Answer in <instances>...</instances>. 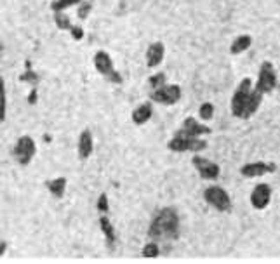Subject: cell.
Listing matches in <instances>:
<instances>
[{
	"label": "cell",
	"mask_w": 280,
	"mask_h": 264,
	"mask_svg": "<svg viewBox=\"0 0 280 264\" xmlns=\"http://www.w3.org/2000/svg\"><path fill=\"white\" fill-rule=\"evenodd\" d=\"M54 23H56V26H58L59 30H63V32H70L71 26H73V25H71L70 16H68L65 11L54 12Z\"/></svg>",
	"instance_id": "cell-20"
},
{
	"label": "cell",
	"mask_w": 280,
	"mask_h": 264,
	"mask_svg": "<svg viewBox=\"0 0 280 264\" xmlns=\"http://www.w3.org/2000/svg\"><path fill=\"white\" fill-rule=\"evenodd\" d=\"M166 84H167V75L164 73V71H157V73L151 75V77L148 78V85H150L151 91L162 87V85H166Z\"/></svg>",
	"instance_id": "cell-25"
},
{
	"label": "cell",
	"mask_w": 280,
	"mask_h": 264,
	"mask_svg": "<svg viewBox=\"0 0 280 264\" xmlns=\"http://www.w3.org/2000/svg\"><path fill=\"white\" fill-rule=\"evenodd\" d=\"M35 153H37V144H35L34 137L21 136L14 144L12 150V157L19 165H30V162L34 160Z\"/></svg>",
	"instance_id": "cell-7"
},
{
	"label": "cell",
	"mask_w": 280,
	"mask_h": 264,
	"mask_svg": "<svg viewBox=\"0 0 280 264\" xmlns=\"http://www.w3.org/2000/svg\"><path fill=\"white\" fill-rule=\"evenodd\" d=\"M67 177H56V179H51L47 183V190L54 198H63L65 191H67Z\"/></svg>",
	"instance_id": "cell-19"
},
{
	"label": "cell",
	"mask_w": 280,
	"mask_h": 264,
	"mask_svg": "<svg viewBox=\"0 0 280 264\" xmlns=\"http://www.w3.org/2000/svg\"><path fill=\"white\" fill-rule=\"evenodd\" d=\"M96 207H98V212H100V214H108V212H110V202H108V195L106 193L100 195V198H98V202H96Z\"/></svg>",
	"instance_id": "cell-27"
},
{
	"label": "cell",
	"mask_w": 280,
	"mask_h": 264,
	"mask_svg": "<svg viewBox=\"0 0 280 264\" xmlns=\"http://www.w3.org/2000/svg\"><path fill=\"white\" fill-rule=\"evenodd\" d=\"M19 80L28 82V84H32V85H37L38 82H40V77H38V75L32 70V63H30V61H26V71L21 75V77H19Z\"/></svg>",
	"instance_id": "cell-24"
},
{
	"label": "cell",
	"mask_w": 280,
	"mask_h": 264,
	"mask_svg": "<svg viewBox=\"0 0 280 264\" xmlns=\"http://www.w3.org/2000/svg\"><path fill=\"white\" fill-rule=\"evenodd\" d=\"M141 256H143L144 259H155V257H159L160 256L159 243H157V242H148L146 245L143 247V250H141Z\"/></svg>",
	"instance_id": "cell-22"
},
{
	"label": "cell",
	"mask_w": 280,
	"mask_h": 264,
	"mask_svg": "<svg viewBox=\"0 0 280 264\" xmlns=\"http://www.w3.org/2000/svg\"><path fill=\"white\" fill-rule=\"evenodd\" d=\"M167 148L174 153H199L207 148V141L202 137H186V136H176L167 143Z\"/></svg>",
	"instance_id": "cell-4"
},
{
	"label": "cell",
	"mask_w": 280,
	"mask_h": 264,
	"mask_svg": "<svg viewBox=\"0 0 280 264\" xmlns=\"http://www.w3.org/2000/svg\"><path fill=\"white\" fill-rule=\"evenodd\" d=\"M77 150H78L80 160H87V158L92 155V150H94V139H92V132L89 131V129H84V131L80 132Z\"/></svg>",
	"instance_id": "cell-13"
},
{
	"label": "cell",
	"mask_w": 280,
	"mask_h": 264,
	"mask_svg": "<svg viewBox=\"0 0 280 264\" xmlns=\"http://www.w3.org/2000/svg\"><path fill=\"white\" fill-rule=\"evenodd\" d=\"M209 134H210V127H207L206 124H200L193 117L184 118L179 131H176V136H186V137H202V136H209Z\"/></svg>",
	"instance_id": "cell-9"
},
{
	"label": "cell",
	"mask_w": 280,
	"mask_h": 264,
	"mask_svg": "<svg viewBox=\"0 0 280 264\" xmlns=\"http://www.w3.org/2000/svg\"><path fill=\"white\" fill-rule=\"evenodd\" d=\"M7 117V91H5V82L0 77V122H5Z\"/></svg>",
	"instance_id": "cell-21"
},
{
	"label": "cell",
	"mask_w": 280,
	"mask_h": 264,
	"mask_svg": "<svg viewBox=\"0 0 280 264\" xmlns=\"http://www.w3.org/2000/svg\"><path fill=\"white\" fill-rule=\"evenodd\" d=\"M144 58H146L148 68H157V66L164 61V58H166V45H164L162 42H153V44H150L146 49Z\"/></svg>",
	"instance_id": "cell-12"
},
{
	"label": "cell",
	"mask_w": 280,
	"mask_h": 264,
	"mask_svg": "<svg viewBox=\"0 0 280 264\" xmlns=\"http://www.w3.org/2000/svg\"><path fill=\"white\" fill-rule=\"evenodd\" d=\"M192 164L193 167L197 169V172H199V176L202 177V179L206 181H214L219 177V174H221V169H219V165L216 164V162L209 160V158L202 157V155L195 153L192 158Z\"/></svg>",
	"instance_id": "cell-8"
},
{
	"label": "cell",
	"mask_w": 280,
	"mask_h": 264,
	"mask_svg": "<svg viewBox=\"0 0 280 264\" xmlns=\"http://www.w3.org/2000/svg\"><path fill=\"white\" fill-rule=\"evenodd\" d=\"M263 96L265 94H263L261 91H258L256 87H252L251 94H249V99H247V106H245L244 118H251L252 115L259 110V106H261V103H263Z\"/></svg>",
	"instance_id": "cell-17"
},
{
	"label": "cell",
	"mask_w": 280,
	"mask_h": 264,
	"mask_svg": "<svg viewBox=\"0 0 280 264\" xmlns=\"http://www.w3.org/2000/svg\"><path fill=\"white\" fill-rule=\"evenodd\" d=\"M91 9H92L91 2H85V0H82L80 4H78V11H77L78 19H85V18H87L89 12H91Z\"/></svg>",
	"instance_id": "cell-28"
},
{
	"label": "cell",
	"mask_w": 280,
	"mask_h": 264,
	"mask_svg": "<svg viewBox=\"0 0 280 264\" xmlns=\"http://www.w3.org/2000/svg\"><path fill=\"white\" fill-rule=\"evenodd\" d=\"M82 0H54L51 4L52 12H58V11H67L70 7H75V5L80 4Z\"/></svg>",
	"instance_id": "cell-23"
},
{
	"label": "cell",
	"mask_w": 280,
	"mask_h": 264,
	"mask_svg": "<svg viewBox=\"0 0 280 264\" xmlns=\"http://www.w3.org/2000/svg\"><path fill=\"white\" fill-rule=\"evenodd\" d=\"M70 35H71L73 40H82V38H84V28L78 26V25H73L70 30Z\"/></svg>",
	"instance_id": "cell-29"
},
{
	"label": "cell",
	"mask_w": 280,
	"mask_h": 264,
	"mask_svg": "<svg viewBox=\"0 0 280 264\" xmlns=\"http://www.w3.org/2000/svg\"><path fill=\"white\" fill-rule=\"evenodd\" d=\"M183 91H181L179 85L176 84H166L159 89H153L150 94L151 103L157 104H164V106H173V104L179 103Z\"/></svg>",
	"instance_id": "cell-5"
},
{
	"label": "cell",
	"mask_w": 280,
	"mask_h": 264,
	"mask_svg": "<svg viewBox=\"0 0 280 264\" xmlns=\"http://www.w3.org/2000/svg\"><path fill=\"white\" fill-rule=\"evenodd\" d=\"M153 238H177L179 233V216L174 209L166 207L153 217L148 230Z\"/></svg>",
	"instance_id": "cell-1"
},
{
	"label": "cell",
	"mask_w": 280,
	"mask_h": 264,
	"mask_svg": "<svg viewBox=\"0 0 280 264\" xmlns=\"http://www.w3.org/2000/svg\"><path fill=\"white\" fill-rule=\"evenodd\" d=\"M100 230H101V233L105 235V240H106L108 247H111V249H113L115 243H117V235H115L113 223L110 221L108 214H101V216H100Z\"/></svg>",
	"instance_id": "cell-16"
},
{
	"label": "cell",
	"mask_w": 280,
	"mask_h": 264,
	"mask_svg": "<svg viewBox=\"0 0 280 264\" xmlns=\"http://www.w3.org/2000/svg\"><path fill=\"white\" fill-rule=\"evenodd\" d=\"M94 68H96L98 73H101L103 77L110 75L111 71L115 70L113 59H111V56L108 54L106 51H98L96 54H94Z\"/></svg>",
	"instance_id": "cell-14"
},
{
	"label": "cell",
	"mask_w": 280,
	"mask_h": 264,
	"mask_svg": "<svg viewBox=\"0 0 280 264\" xmlns=\"http://www.w3.org/2000/svg\"><path fill=\"white\" fill-rule=\"evenodd\" d=\"M277 170V165L273 162H249V164L242 165L240 167V174L244 177H261L265 174H270V172H275Z\"/></svg>",
	"instance_id": "cell-11"
},
{
	"label": "cell",
	"mask_w": 280,
	"mask_h": 264,
	"mask_svg": "<svg viewBox=\"0 0 280 264\" xmlns=\"http://www.w3.org/2000/svg\"><path fill=\"white\" fill-rule=\"evenodd\" d=\"M249 202L256 210H265L272 202V186L266 183L256 184L251 197H249Z\"/></svg>",
	"instance_id": "cell-10"
},
{
	"label": "cell",
	"mask_w": 280,
	"mask_h": 264,
	"mask_svg": "<svg viewBox=\"0 0 280 264\" xmlns=\"http://www.w3.org/2000/svg\"><path fill=\"white\" fill-rule=\"evenodd\" d=\"M251 45H252L251 35H239V37L232 42V45H230V52H232L233 56H239L242 54V52L249 51Z\"/></svg>",
	"instance_id": "cell-18"
},
{
	"label": "cell",
	"mask_w": 280,
	"mask_h": 264,
	"mask_svg": "<svg viewBox=\"0 0 280 264\" xmlns=\"http://www.w3.org/2000/svg\"><path fill=\"white\" fill-rule=\"evenodd\" d=\"M5 250H7V242H4V240H0V257L4 256Z\"/></svg>",
	"instance_id": "cell-32"
},
{
	"label": "cell",
	"mask_w": 280,
	"mask_h": 264,
	"mask_svg": "<svg viewBox=\"0 0 280 264\" xmlns=\"http://www.w3.org/2000/svg\"><path fill=\"white\" fill-rule=\"evenodd\" d=\"M277 82H279V77H277V70L273 66L272 61H263L261 66H259V73H258V80H256L254 87L258 91H261L263 94H270V92L275 91Z\"/></svg>",
	"instance_id": "cell-6"
},
{
	"label": "cell",
	"mask_w": 280,
	"mask_h": 264,
	"mask_svg": "<svg viewBox=\"0 0 280 264\" xmlns=\"http://www.w3.org/2000/svg\"><path fill=\"white\" fill-rule=\"evenodd\" d=\"M106 78H108V80L111 82V84H117V85H120L122 82H124V77H122V75L118 73L117 70H113V71H111L110 75H106Z\"/></svg>",
	"instance_id": "cell-30"
},
{
	"label": "cell",
	"mask_w": 280,
	"mask_h": 264,
	"mask_svg": "<svg viewBox=\"0 0 280 264\" xmlns=\"http://www.w3.org/2000/svg\"><path fill=\"white\" fill-rule=\"evenodd\" d=\"M28 103L30 104H35V103H37V89H32V92H30V94H28Z\"/></svg>",
	"instance_id": "cell-31"
},
{
	"label": "cell",
	"mask_w": 280,
	"mask_h": 264,
	"mask_svg": "<svg viewBox=\"0 0 280 264\" xmlns=\"http://www.w3.org/2000/svg\"><path fill=\"white\" fill-rule=\"evenodd\" d=\"M252 80L249 77L242 78L237 85L235 92L232 96V115L237 118H244V113H245V106H247V99H249V94L252 91Z\"/></svg>",
	"instance_id": "cell-2"
},
{
	"label": "cell",
	"mask_w": 280,
	"mask_h": 264,
	"mask_svg": "<svg viewBox=\"0 0 280 264\" xmlns=\"http://www.w3.org/2000/svg\"><path fill=\"white\" fill-rule=\"evenodd\" d=\"M199 117L202 118L204 122H209L210 118L214 117V106H212V103H202V104H200Z\"/></svg>",
	"instance_id": "cell-26"
},
{
	"label": "cell",
	"mask_w": 280,
	"mask_h": 264,
	"mask_svg": "<svg viewBox=\"0 0 280 264\" xmlns=\"http://www.w3.org/2000/svg\"><path fill=\"white\" fill-rule=\"evenodd\" d=\"M151 117H153V104H151L150 101L138 104V106L133 110V115H131V118H133V122L136 125L146 124V122L150 120Z\"/></svg>",
	"instance_id": "cell-15"
},
{
	"label": "cell",
	"mask_w": 280,
	"mask_h": 264,
	"mask_svg": "<svg viewBox=\"0 0 280 264\" xmlns=\"http://www.w3.org/2000/svg\"><path fill=\"white\" fill-rule=\"evenodd\" d=\"M2 51H4V45L0 44V54H2Z\"/></svg>",
	"instance_id": "cell-33"
},
{
	"label": "cell",
	"mask_w": 280,
	"mask_h": 264,
	"mask_svg": "<svg viewBox=\"0 0 280 264\" xmlns=\"http://www.w3.org/2000/svg\"><path fill=\"white\" fill-rule=\"evenodd\" d=\"M204 200L207 202V205H210L212 209H216L217 212H228L232 210V198H230L228 191L221 186H212L204 190Z\"/></svg>",
	"instance_id": "cell-3"
}]
</instances>
